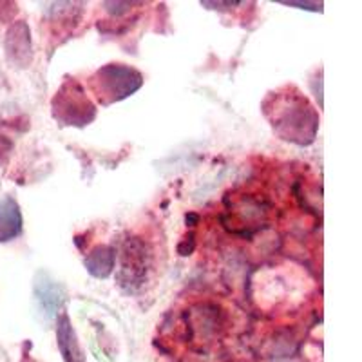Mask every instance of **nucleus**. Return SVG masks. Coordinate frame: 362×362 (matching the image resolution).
<instances>
[{"label": "nucleus", "mask_w": 362, "mask_h": 362, "mask_svg": "<svg viewBox=\"0 0 362 362\" xmlns=\"http://www.w3.org/2000/svg\"><path fill=\"white\" fill-rule=\"evenodd\" d=\"M22 232V214L18 203L11 198L0 202V243L18 238Z\"/></svg>", "instance_id": "nucleus-9"}, {"label": "nucleus", "mask_w": 362, "mask_h": 362, "mask_svg": "<svg viewBox=\"0 0 362 362\" xmlns=\"http://www.w3.org/2000/svg\"><path fill=\"white\" fill-rule=\"evenodd\" d=\"M35 297L45 315L53 319L66 303V290L62 284H58L47 274L40 272L35 279Z\"/></svg>", "instance_id": "nucleus-5"}, {"label": "nucleus", "mask_w": 362, "mask_h": 362, "mask_svg": "<svg viewBox=\"0 0 362 362\" xmlns=\"http://www.w3.org/2000/svg\"><path fill=\"white\" fill-rule=\"evenodd\" d=\"M284 6H297L299 9H308V11H321L322 4H315V2H281Z\"/></svg>", "instance_id": "nucleus-11"}, {"label": "nucleus", "mask_w": 362, "mask_h": 362, "mask_svg": "<svg viewBox=\"0 0 362 362\" xmlns=\"http://www.w3.org/2000/svg\"><path fill=\"white\" fill-rule=\"evenodd\" d=\"M57 339L64 362H86L83 351L78 344V339H76V334H74L69 317L66 313L60 315V319H58Z\"/></svg>", "instance_id": "nucleus-7"}, {"label": "nucleus", "mask_w": 362, "mask_h": 362, "mask_svg": "<svg viewBox=\"0 0 362 362\" xmlns=\"http://www.w3.org/2000/svg\"><path fill=\"white\" fill-rule=\"evenodd\" d=\"M89 83L102 105H111L134 95L144 83V76L125 64H107L90 76Z\"/></svg>", "instance_id": "nucleus-2"}, {"label": "nucleus", "mask_w": 362, "mask_h": 362, "mask_svg": "<svg viewBox=\"0 0 362 362\" xmlns=\"http://www.w3.org/2000/svg\"><path fill=\"white\" fill-rule=\"evenodd\" d=\"M103 6H105L107 11L112 13V15H122V13L129 11L134 4H131V2H105Z\"/></svg>", "instance_id": "nucleus-10"}, {"label": "nucleus", "mask_w": 362, "mask_h": 362, "mask_svg": "<svg viewBox=\"0 0 362 362\" xmlns=\"http://www.w3.org/2000/svg\"><path fill=\"white\" fill-rule=\"evenodd\" d=\"M6 51L13 64L18 67H25L31 62V33L25 22H17L8 31L6 38Z\"/></svg>", "instance_id": "nucleus-6"}, {"label": "nucleus", "mask_w": 362, "mask_h": 362, "mask_svg": "<svg viewBox=\"0 0 362 362\" xmlns=\"http://www.w3.org/2000/svg\"><path fill=\"white\" fill-rule=\"evenodd\" d=\"M148 268L147 247L140 239H127L122 248L118 268V284L127 292H136L144 284Z\"/></svg>", "instance_id": "nucleus-4"}, {"label": "nucleus", "mask_w": 362, "mask_h": 362, "mask_svg": "<svg viewBox=\"0 0 362 362\" xmlns=\"http://www.w3.org/2000/svg\"><path fill=\"white\" fill-rule=\"evenodd\" d=\"M53 116L64 125L83 127L96 116L95 103L90 102L83 87L76 80H66L57 90L53 102Z\"/></svg>", "instance_id": "nucleus-3"}, {"label": "nucleus", "mask_w": 362, "mask_h": 362, "mask_svg": "<svg viewBox=\"0 0 362 362\" xmlns=\"http://www.w3.org/2000/svg\"><path fill=\"white\" fill-rule=\"evenodd\" d=\"M272 125L284 140L308 145L315 140L319 118L308 100L297 93V95L276 96Z\"/></svg>", "instance_id": "nucleus-1"}, {"label": "nucleus", "mask_w": 362, "mask_h": 362, "mask_svg": "<svg viewBox=\"0 0 362 362\" xmlns=\"http://www.w3.org/2000/svg\"><path fill=\"white\" fill-rule=\"evenodd\" d=\"M83 264H86V270L89 272L90 276L96 277V279H105L115 270V248L107 247V245H98V247H95L87 254Z\"/></svg>", "instance_id": "nucleus-8"}]
</instances>
